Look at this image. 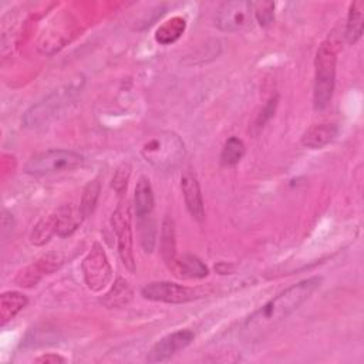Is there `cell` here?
I'll list each match as a JSON object with an SVG mask.
<instances>
[{"label": "cell", "mask_w": 364, "mask_h": 364, "mask_svg": "<svg viewBox=\"0 0 364 364\" xmlns=\"http://www.w3.org/2000/svg\"><path fill=\"white\" fill-rule=\"evenodd\" d=\"M28 300L18 291H4L0 296V324L11 321L26 306Z\"/></svg>", "instance_id": "obj_15"}, {"label": "cell", "mask_w": 364, "mask_h": 364, "mask_svg": "<svg viewBox=\"0 0 364 364\" xmlns=\"http://www.w3.org/2000/svg\"><path fill=\"white\" fill-rule=\"evenodd\" d=\"M252 11L256 21L262 27H267L274 20V3L273 1H256L252 3Z\"/></svg>", "instance_id": "obj_24"}, {"label": "cell", "mask_w": 364, "mask_h": 364, "mask_svg": "<svg viewBox=\"0 0 364 364\" xmlns=\"http://www.w3.org/2000/svg\"><path fill=\"white\" fill-rule=\"evenodd\" d=\"M55 218H57V235L58 236H68L78 226V219H75V216L73 215V210L68 205L60 208L55 212Z\"/></svg>", "instance_id": "obj_23"}, {"label": "cell", "mask_w": 364, "mask_h": 364, "mask_svg": "<svg viewBox=\"0 0 364 364\" xmlns=\"http://www.w3.org/2000/svg\"><path fill=\"white\" fill-rule=\"evenodd\" d=\"M129 173H131V166L129 164H121L112 176V188L118 195H122L124 191L127 189V183L129 179Z\"/></svg>", "instance_id": "obj_25"}, {"label": "cell", "mask_w": 364, "mask_h": 364, "mask_svg": "<svg viewBox=\"0 0 364 364\" xmlns=\"http://www.w3.org/2000/svg\"><path fill=\"white\" fill-rule=\"evenodd\" d=\"M321 284V277H309L284 289L260 309H257L243 324V334L247 338H259L277 327L294 313Z\"/></svg>", "instance_id": "obj_1"}, {"label": "cell", "mask_w": 364, "mask_h": 364, "mask_svg": "<svg viewBox=\"0 0 364 364\" xmlns=\"http://www.w3.org/2000/svg\"><path fill=\"white\" fill-rule=\"evenodd\" d=\"M64 361H65L64 357L54 353H48L36 358V363H46V364H55V363H64Z\"/></svg>", "instance_id": "obj_27"}, {"label": "cell", "mask_w": 364, "mask_h": 364, "mask_svg": "<svg viewBox=\"0 0 364 364\" xmlns=\"http://www.w3.org/2000/svg\"><path fill=\"white\" fill-rule=\"evenodd\" d=\"M82 162L84 158L78 152L70 149H47L33 155L27 161L24 171L28 175L44 176L63 171H73L81 166Z\"/></svg>", "instance_id": "obj_5"}, {"label": "cell", "mask_w": 364, "mask_h": 364, "mask_svg": "<svg viewBox=\"0 0 364 364\" xmlns=\"http://www.w3.org/2000/svg\"><path fill=\"white\" fill-rule=\"evenodd\" d=\"M159 246H161L162 259H164L165 264L169 267L173 263L175 257L178 256V253H176V240H175V225H173V220L169 216H166L162 222Z\"/></svg>", "instance_id": "obj_16"}, {"label": "cell", "mask_w": 364, "mask_h": 364, "mask_svg": "<svg viewBox=\"0 0 364 364\" xmlns=\"http://www.w3.org/2000/svg\"><path fill=\"white\" fill-rule=\"evenodd\" d=\"M84 78L77 77L75 80L55 88L38 102L31 105L23 115V125L30 129H37L48 125L55 117L75 100L81 92Z\"/></svg>", "instance_id": "obj_2"}, {"label": "cell", "mask_w": 364, "mask_h": 364, "mask_svg": "<svg viewBox=\"0 0 364 364\" xmlns=\"http://www.w3.org/2000/svg\"><path fill=\"white\" fill-rule=\"evenodd\" d=\"M141 155L152 166L161 171H169L182 162L185 144L175 132L161 131L142 144Z\"/></svg>", "instance_id": "obj_3"}, {"label": "cell", "mask_w": 364, "mask_h": 364, "mask_svg": "<svg viewBox=\"0 0 364 364\" xmlns=\"http://www.w3.org/2000/svg\"><path fill=\"white\" fill-rule=\"evenodd\" d=\"M168 269L181 279H202L209 273L205 263L195 255L189 253L176 256Z\"/></svg>", "instance_id": "obj_12"}, {"label": "cell", "mask_w": 364, "mask_h": 364, "mask_svg": "<svg viewBox=\"0 0 364 364\" xmlns=\"http://www.w3.org/2000/svg\"><path fill=\"white\" fill-rule=\"evenodd\" d=\"M245 155V144L242 139L236 136H230L220 152V162L225 166L236 165Z\"/></svg>", "instance_id": "obj_22"}, {"label": "cell", "mask_w": 364, "mask_h": 364, "mask_svg": "<svg viewBox=\"0 0 364 364\" xmlns=\"http://www.w3.org/2000/svg\"><path fill=\"white\" fill-rule=\"evenodd\" d=\"M100 191H101V185L97 179L90 181L81 195V202H80V215L81 218H88L90 215H92L98 198H100Z\"/></svg>", "instance_id": "obj_21"}, {"label": "cell", "mask_w": 364, "mask_h": 364, "mask_svg": "<svg viewBox=\"0 0 364 364\" xmlns=\"http://www.w3.org/2000/svg\"><path fill=\"white\" fill-rule=\"evenodd\" d=\"M276 107H277V97H272V98L266 102V105L263 107V109L260 111V114L257 115V118H256V121H255V127H256L257 129L263 128L264 124L273 117Z\"/></svg>", "instance_id": "obj_26"}, {"label": "cell", "mask_w": 364, "mask_h": 364, "mask_svg": "<svg viewBox=\"0 0 364 364\" xmlns=\"http://www.w3.org/2000/svg\"><path fill=\"white\" fill-rule=\"evenodd\" d=\"M181 189L185 199V205L191 216L202 222L205 219V209H203V200L202 193L199 188L198 178L192 169H186L181 176Z\"/></svg>", "instance_id": "obj_11"}, {"label": "cell", "mask_w": 364, "mask_h": 364, "mask_svg": "<svg viewBox=\"0 0 364 364\" xmlns=\"http://www.w3.org/2000/svg\"><path fill=\"white\" fill-rule=\"evenodd\" d=\"M141 294L146 300L181 304L198 299L200 294L196 289L172 282H152L142 287Z\"/></svg>", "instance_id": "obj_8"}, {"label": "cell", "mask_w": 364, "mask_h": 364, "mask_svg": "<svg viewBox=\"0 0 364 364\" xmlns=\"http://www.w3.org/2000/svg\"><path fill=\"white\" fill-rule=\"evenodd\" d=\"M252 3L246 0H233L220 6L216 13L215 24L222 31H239L252 21Z\"/></svg>", "instance_id": "obj_9"}, {"label": "cell", "mask_w": 364, "mask_h": 364, "mask_svg": "<svg viewBox=\"0 0 364 364\" xmlns=\"http://www.w3.org/2000/svg\"><path fill=\"white\" fill-rule=\"evenodd\" d=\"M364 3L363 1H354L350 4L347 23H346V31L344 37L347 43L354 44L361 38L363 34V23H364Z\"/></svg>", "instance_id": "obj_17"}, {"label": "cell", "mask_w": 364, "mask_h": 364, "mask_svg": "<svg viewBox=\"0 0 364 364\" xmlns=\"http://www.w3.org/2000/svg\"><path fill=\"white\" fill-rule=\"evenodd\" d=\"M57 233V218L55 213L41 219L30 233V242L36 246H41L50 240V237Z\"/></svg>", "instance_id": "obj_20"}, {"label": "cell", "mask_w": 364, "mask_h": 364, "mask_svg": "<svg viewBox=\"0 0 364 364\" xmlns=\"http://www.w3.org/2000/svg\"><path fill=\"white\" fill-rule=\"evenodd\" d=\"M336 64L337 54L336 48L330 41H324L314 58V92H313V104L317 111L324 109L334 91L336 85Z\"/></svg>", "instance_id": "obj_4"}, {"label": "cell", "mask_w": 364, "mask_h": 364, "mask_svg": "<svg viewBox=\"0 0 364 364\" xmlns=\"http://www.w3.org/2000/svg\"><path fill=\"white\" fill-rule=\"evenodd\" d=\"M193 338H195V334L188 328L169 333L152 346V348L146 354V361L148 363L165 361L173 354H176L178 351L186 348L193 341Z\"/></svg>", "instance_id": "obj_10"}, {"label": "cell", "mask_w": 364, "mask_h": 364, "mask_svg": "<svg viewBox=\"0 0 364 364\" xmlns=\"http://www.w3.org/2000/svg\"><path fill=\"white\" fill-rule=\"evenodd\" d=\"M111 226L117 235L118 255L124 266L134 272L135 270V257L132 247V228H131V210L128 203H119L111 216Z\"/></svg>", "instance_id": "obj_6"}, {"label": "cell", "mask_w": 364, "mask_h": 364, "mask_svg": "<svg viewBox=\"0 0 364 364\" xmlns=\"http://www.w3.org/2000/svg\"><path fill=\"white\" fill-rule=\"evenodd\" d=\"M131 299H132V289L129 283L125 279L118 277L112 284V287L109 289V291L101 299V301L104 306L114 309V307L127 306L131 301Z\"/></svg>", "instance_id": "obj_19"}, {"label": "cell", "mask_w": 364, "mask_h": 364, "mask_svg": "<svg viewBox=\"0 0 364 364\" xmlns=\"http://www.w3.org/2000/svg\"><path fill=\"white\" fill-rule=\"evenodd\" d=\"M338 134V127L333 122H321L310 127L301 136V145L310 149H320L330 144Z\"/></svg>", "instance_id": "obj_13"}, {"label": "cell", "mask_w": 364, "mask_h": 364, "mask_svg": "<svg viewBox=\"0 0 364 364\" xmlns=\"http://www.w3.org/2000/svg\"><path fill=\"white\" fill-rule=\"evenodd\" d=\"M85 284L92 291L102 290L111 280L112 269L104 247L100 243H94L90 253L81 263Z\"/></svg>", "instance_id": "obj_7"}, {"label": "cell", "mask_w": 364, "mask_h": 364, "mask_svg": "<svg viewBox=\"0 0 364 364\" xmlns=\"http://www.w3.org/2000/svg\"><path fill=\"white\" fill-rule=\"evenodd\" d=\"M185 28H186V20L183 17L181 16L171 17L156 28L155 40L162 46L172 44L183 34Z\"/></svg>", "instance_id": "obj_18"}, {"label": "cell", "mask_w": 364, "mask_h": 364, "mask_svg": "<svg viewBox=\"0 0 364 364\" xmlns=\"http://www.w3.org/2000/svg\"><path fill=\"white\" fill-rule=\"evenodd\" d=\"M134 205H135V213L139 219L151 216L155 200H154L152 186H151L149 179L146 176H141L136 182L135 195H134Z\"/></svg>", "instance_id": "obj_14"}]
</instances>
